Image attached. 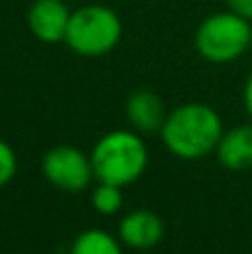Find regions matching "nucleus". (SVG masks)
I'll return each mask as SVG.
<instances>
[{
  "label": "nucleus",
  "instance_id": "obj_1",
  "mask_svg": "<svg viewBox=\"0 0 252 254\" xmlns=\"http://www.w3.org/2000/svg\"><path fill=\"white\" fill-rule=\"evenodd\" d=\"M223 131V121L217 110L205 103H186L168 112V119L161 127V138L172 156L199 161L217 152Z\"/></svg>",
  "mask_w": 252,
  "mask_h": 254
},
{
  "label": "nucleus",
  "instance_id": "obj_2",
  "mask_svg": "<svg viewBox=\"0 0 252 254\" xmlns=\"http://www.w3.org/2000/svg\"><path fill=\"white\" fill-rule=\"evenodd\" d=\"M94 176L98 183L132 185L147 170L150 152L143 134L127 129H114L103 134L89 152Z\"/></svg>",
  "mask_w": 252,
  "mask_h": 254
},
{
  "label": "nucleus",
  "instance_id": "obj_3",
  "mask_svg": "<svg viewBox=\"0 0 252 254\" xmlns=\"http://www.w3.org/2000/svg\"><path fill=\"white\" fill-rule=\"evenodd\" d=\"M123 36V22L119 13L107 4H83L74 9L65 34V45L85 58H98L110 54Z\"/></svg>",
  "mask_w": 252,
  "mask_h": 254
},
{
  "label": "nucleus",
  "instance_id": "obj_4",
  "mask_svg": "<svg viewBox=\"0 0 252 254\" xmlns=\"http://www.w3.org/2000/svg\"><path fill=\"white\" fill-rule=\"evenodd\" d=\"M252 45L250 20L232 11H219L208 16L194 34V47L199 56L214 65H226L241 58Z\"/></svg>",
  "mask_w": 252,
  "mask_h": 254
},
{
  "label": "nucleus",
  "instance_id": "obj_5",
  "mask_svg": "<svg viewBox=\"0 0 252 254\" xmlns=\"http://www.w3.org/2000/svg\"><path fill=\"white\" fill-rule=\"evenodd\" d=\"M43 174L47 183L63 192H83L94 176L92 158L74 145H56L43 156Z\"/></svg>",
  "mask_w": 252,
  "mask_h": 254
},
{
  "label": "nucleus",
  "instance_id": "obj_6",
  "mask_svg": "<svg viewBox=\"0 0 252 254\" xmlns=\"http://www.w3.org/2000/svg\"><path fill=\"white\" fill-rule=\"evenodd\" d=\"M71 11L65 0H34L27 9V27L40 43H65Z\"/></svg>",
  "mask_w": 252,
  "mask_h": 254
},
{
  "label": "nucleus",
  "instance_id": "obj_7",
  "mask_svg": "<svg viewBox=\"0 0 252 254\" xmlns=\"http://www.w3.org/2000/svg\"><path fill=\"white\" fill-rule=\"evenodd\" d=\"M165 234V225L159 214L150 210H134L119 223V239L132 250H150L159 246Z\"/></svg>",
  "mask_w": 252,
  "mask_h": 254
},
{
  "label": "nucleus",
  "instance_id": "obj_8",
  "mask_svg": "<svg viewBox=\"0 0 252 254\" xmlns=\"http://www.w3.org/2000/svg\"><path fill=\"white\" fill-rule=\"evenodd\" d=\"M125 114H127V121L134 127V131L143 136L161 131L165 119H168L163 101L152 89H136L129 94V98L125 101Z\"/></svg>",
  "mask_w": 252,
  "mask_h": 254
},
{
  "label": "nucleus",
  "instance_id": "obj_9",
  "mask_svg": "<svg viewBox=\"0 0 252 254\" xmlns=\"http://www.w3.org/2000/svg\"><path fill=\"white\" fill-rule=\"evenodd\" d=\"M217 158L226 170L244 172L252 167V125L226 129L217 145Z\"/></svg>",
  "mask_w": 252,
  "mask_h": 254
},
{
  "label": "nucleus",
  "instance_id": "obj_10",
  "mask_svg": "<svg viewBox=\"0 0 252 254\" xmlns=\"http://www.w3.org/2000/svg\"><path fill=\"white\" fill-rule=\"evenodd\" d=\"M69 254H123V243L105 230H85L74 239Z\"/></svg>",
  "mask_w": 252,
  "mask_h": 254
},
{
  "label": "nucleus",
  "instance_id": "obj_11",
  "mask_svg": "<svg viewBox=\"0 0 252 254\" xmlns=\"http://www.w3.org/2000/svg\"><path fill=\"white\" fill-rule=\"evenodd\" d=\"M92 205L103 216H112L116 212H121V207H123V190H121V185L98 183L92 192Z\"/></svg>",
  "mask_w": 252,
  "mask_h": 254
},
{
  "label": "nucleus",
  "instance_id": "obj_12",
  "mask_svg": "<svg viewBox=\"0 0 252 254\" xmlns=\"http://www.w3.org/2000/svg\"><path fill=\"white\" fill-rule=\"evenodd\" d=\"M18 172V156L7 140L0 138V188L9 185Z\"/></svg>",
  "mask_w": 252,
  "mask_h": 254
},
{
  "label": "nucleus",
  "instance_id": "obj_13",
  "mask_svg": "<svg viewBox=\"0 0 252 254\" xmlns=\"http://www.w3.org/2000/svg\"><path fill=\"white\" fill-rule=\"evenodd\" d=\"M226 9L252 22V0H226Z\"/></svg>",
  "mask_w": 252,
  "mask_h": 254
},
{
  "label": "nucleus",
  "instance_id": "obj_14",
  "mask_svg": "<svg viewBox=\"0 0 252 254\" xmlns=\"http://www.w3.org/2000/svg\"><path fill=\"white\" fill-rule=\"evenodd\" d=\"M244 107H246V112H248L250 119H252V71L248 74L246 85H244Z\"/></svg>",
  "mask_w": 252,
  "mask_h": 254
}]
</instances>
